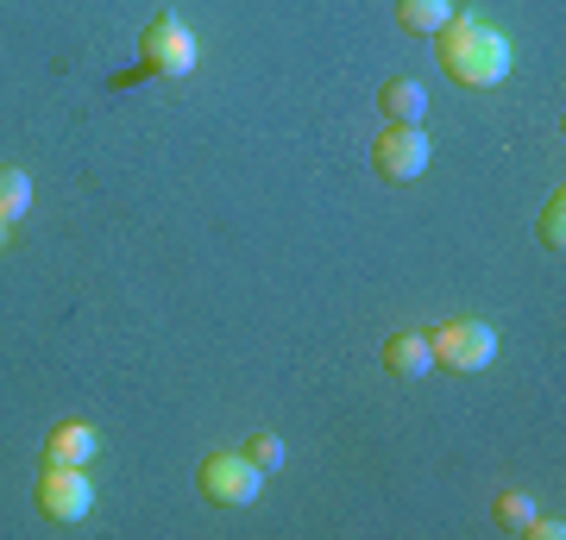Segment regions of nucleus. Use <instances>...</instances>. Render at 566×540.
<instances>
[{
	"label": "nucleus",
	"mask_w": 566,
	"mask_h": 540,
	"mask_svg": "<svg viewBox=\"0 0 566 540\" xmlns=\"http://www.w3.org/2000/svg\"><path fill=\"white\" fill-rule=\"evenodd\" d=\"M434 39H441L447 76L465 82V88H497L510 76V39L497 25H485L479 13H453Z\"/></svg>",
	"instance_id": "f257e3e1"
},
{
	"label": "nucleus",
	"mask_w": 566,
	"mask_h": 540,
	"mask_svg": "<svg viewBox=\"0 0 566 540\" xmlns=\"http://www.w3.org/2000/svg\"><path fill=\"white\" fill-rule=\"evenodd\" d=\"M428 346H434V364H447V371H485L497 359V333L485 320H447L441 333H428Z\"/></svg>",
	"instance_id": "f03ea898"
},
{
	"label": "nucleus",
	"mask_w": 566,
	"mask_h": 540,
	"mask_svg": "<svg viewBox=\"0 0 566 540\" xmlns=\"http://www.w3.org/2000/svg\"><path fill=\"white\" fill-rule=\"evenodd\" d=\"M139 51H145V70H158V76H189L202 44L189 39V25H182L177 13H151Z\"/></svg>",
	"instance_id": "7ed1b4c3"
},
{
	"label": "nucleus",
	"mask_w": 566,
	"mask_h": 540,
	"mask_svg": "<svg viewBox=\"0 0 566 540\" xmlns=\"http://www.w3.org/2000/svg\"><path fill=\"white\" fill-rule=\"evenodd\" d=\"M428 133L422 126H403V120H390L385 126V139L371 145V163H378V177L385 182H416L428 170Z\"/></svg>",
	"instance_id": "20e7f679"
},
{
	"label": "nucleus",
	"mask_w": 566,
	"mask_h": 540,
	"mask_svg": "<svg viewBox=\"0 0 566 540\" xmlns=\"http://www.w3.org/2000/svg\"><path fill=\"white\" fill-rule=\"evenodd\" d=\"M259 484L264 472L245 453H214V459L202 465V497L221 502V509H245V502H259Z\"/></svg>",
	"instance_id": "39448f33"
},
{
	"label": "nucleus",
	"mask_w": 566,
	"mask_h": 540,
	"mask_svg": "<svg viewBox=\"0 0 566 540\" xmlns=\"http://www.w3.org/2000/svg\"><path fill=\"white\" fill-rule=\"evenodd\" d=\"M95 502V484H88V465H44L39 478V509L51 521H82Z\"/></svg>",
	"instance_id": "423d86ee"
},
{
	"label": "nucleus",
	"mask_w": 566,
	"mask_h": 540,
	"mask_svg": "<svg viewBox=\"0 0 566 540\" xmlns=\"http://www.w3.org/2000/svg\"><path fill=\"white\" fill-rule=\"evenodd\" d=\"M95 453H102V434L88 421H63L44 441V465H95Z\"/></svg>",
	"instance_id": "0eeeda50"
},
{
	"label": "nucleus",
	"mask_w": 566,
	"mask_h": 540,
	"mask_svg": "<svg viewBox=\"0 0 566 540\" xmlns=\"http://www.w3.org/2000/svg\"><path fill=\"white\" fill-rule=\"evenodd\" d=\"M385 371L390 378L416 383L422 371H434V346H428V333H390L385 340Z\"/></svg>",
	"instance_id": "6e6552de"
},
{
	"label": "nucleus",
	"mask_w": 566,
	"mask_h": 540,
	"mask_svg": "<svg viewBox=\"0 0 566 540\" xmlns=\"http://www.w3.org/2000/svg\"><path fill=\"white\" fill-rule=\"evenodd\" d=\"M453 13H460L453 0H397V25H403V32H416V39H434Z\"/></svg>",
	"instance_id": "1a4fd4ad"
},
{
	"label": "nucleus",
	"mask_w": 566,
	"mask_h": 540,
	"mask_svg": "<svg viewBox=\"0 0 566 540\" xmlns=\"http://www.w3.org/2000/svg\"><path fill=\"white\" fill-rule=\"evenodd\" d=\"M378 107H385L390 120H403V126H422V114H428V95H422V82L397 76V82H385V95H378Z\"/></svg>",
	"instance_id": "9d476101"
},
{
	"label": "nucleus",
	"mask_w": 566,
	"mask_h": 540,
	"mask_svg": "<svg viewBox=\"0 0 566 540\" xmlns=\"http://www.w3.org/2000/svg\"><path fill=\"white\" fill-rule=\"evenodd\" d=\"M25 208H32V177L13 170V163H0V221H20Z\"/></svg>",
	"instance_id": "9b49d317"
},
{
	"label": "nucleus",
	"mask_w": 566,
	"mask_h": 540,
	"mask_svg": "<svg viewBox=\"0 0 566 540\" xmlns=\"http://www.w3.org/2000/svg\"><path fill=\"white\" fill-rule=\"evenodd\" d=\"M528 521H535V497L504 490V497H497V528H528Z\"/></svg>",
	"instance_id": "f8f14e48"
},
{
	"label": "nucleus",
	"mask_w": 566,
	"mask_h": 540,
	"mask_svg": "<svg viewBox=\"0 0 566 540\" xmlns=\"http://www.w3.org/2000/svg\"><path fill=\"white\" fill-rule=\"evenodd\" d=\"M245 459L259 465V472H277V465H283V441H277V434H252V441H245Z\"/></svg>",
	"instance_id": "ddd939ff"
},
{
	"label": "nucleus",
	"mask_w": 566,
	"mask_h": 540,
	"mask_svg": "<svg viewBox=\"0 0 566 540\" xmlns=\"http://www.w3.org/2000/svg\"><path fill=\"white\" fill-rule=\"evenodd\" d=\"M542 240L554 245V252L566 245V195H554V201H547V214H542Z\"/></svg>",
	"instance_id": "4468645a"
},
{
	"label": "nucleus",
	"mask_w": 566,
	"mask_h": 540,
	"mask_svg": "<svg viewBox=\"0 0 566 540\" xmlns=\"http://www.w3.org/2000/svg\"><path fill=\"white\" fill-rule=\"evenodd\" d=\"M528 534H542V540H560L566 528H560V516H535V521H528Z\"/></svg>",
	"instance_id": "2eb2a0df"
},
{
	"label": "nucleus",
	"mask_w": 566,
	"mask_h": 540,
	"mask_svg": "<svg viewBox=\"0 0 566 540\" xmlns=\"http://www.w3.org/2000/svg\"><path fill=\"white\" fill-rule=\"evenodd\" d=\"M7 233H13V221H0V252H7Z\"/></svg>",
	"instance_id": "dca6fc26"
}]
</instances>
